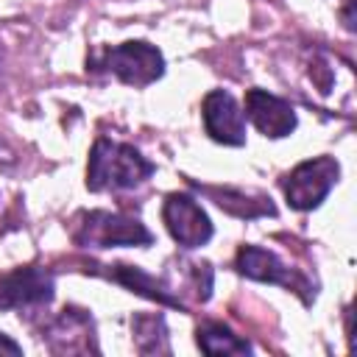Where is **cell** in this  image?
<instances>
[{"label": "cell", "mask_w": 357, "mask_h": 357, "mask_svg": "<svg viewBox=\"0 0 357 357\" xmlns=\"http://www.w3.org/2000/svg\"><path fill=\"white\" fill-rule=\"evenodd\" d=\"M153 173V162H148L134 145L114 142L109 137H98L89 151L86 165V190H134Z\"/></svg>", "instance_id": "obj_1"}, {"label": "cell", "mask_w": 357, "mask_h": 357, "mask_svg": "<svg viewBox=\"0 0 357 357\" xmlns=\"http://www.w3.org/2000/svg\"><path fill=\"white\" fill-rule=\"evenodd\" d=\"M73 240L81 248H114V245H151L153 234L137 218L92 209L78 218L73 229Z\"/></svg>", "instance_id": "obj_2"}, {"label": "cell", "mask_w": 357, "mask_h": 357, "mask_svg": "<svg viewBox=\"0 0 357 357\" xmlns=\"http://www.w3.org/2000/svg\"><path fill=\"white\" fill-rule=\"evenodd\" d=\"M337 176H340V165L332 156H315L296 165L282 178V190L293 209L310 212L329 195V190L337 184Z\"/></svg>", "instance_id": "obj_3"}, {"label": "cell", "mask_w": 357, "mask_h": 357, "mask_svg": "<svg viewBox=\"0 0 357 357\" xmlns=\"http://www.w3.org/2000/svg\"><path fill=\"white\" fill-rule=\"evenodd\" d=\"M103 67L123 84L128 86H148L153 81L162 78L165 73V56L156 45L142 42V39H131L123 45H114L103 53Z\"/></svg>", "instance_id": "obj_4"}, {"label": "cell", "mask_w": 357, "mask_h": 357, "mask_svg": "<svg viewBox=\"0 0 357 357\" xmlns=\"http://www.w3.org/2000/svg\"><path fill=\"white\" fill-rule=\"evenodd\" d=\"M56 293V279L47 268L25 265L0 276V310L47 307Z\"/></svg>", "instance_id": "obj_5"}, {"label": "cell", "mask_w": 357, "mask_h": 357, "mask_svg": "<svg viewBox=\"0 0 357 357\" xmlns=\"http://www.w3.org/2000/svg\"><path fill=\"white\" fill-rule=\"evenodd\" d=\"M162 220L170 231V237L181 248H198L206 245L215 234L209 215L201 209V204L187 192H170L162 204Z\"/></svg>", "instance_id": "obj_6"}, {"label": "cell", "mask_w": 357, "mask_h": 357, "mask_svg": "<svg viewBox=\"0 0 357 357\" xmlns=\"http://www.w3.org/2000/svg\"><path fill=\"white\" fill-rule=\"evenodd\" d=\"M234 268L237 273H243L245 279H254V282H268V284H282L293 293L301 296L304 304H310V282L287 268L273 251L268 248H259V245H240L237 257H234Z\"/></svg>", "instance_id": "obj_7"}, {"label": "cell", "mask_w": 357, "mask_h": 357, "mask_svg": "<svg viewBox=\"0 0 357 357\" xmlns=\"http://www.w3.org/2000/svg\"><path fill=\"white\" fill-rule=\"evenodd\" d=\"M201 117L209 139L231 148L245 145V114L226 89H212L204 95Z\"/></svg>", "instance_id": "obj_8"}, {"label": "cell", "mask_w": 357, "mask_h": 357, "mask_svg": "<svg viewBox=\"0 0 357 357\" xmlns=\"http://www.w3.org/2000/svg\"><path fill=\"white\" fill-rule=\"evenodd\" d=\"M47 349L53 354H86L100 351L95 343V324L86 310L64 307L45 329Z\"/></svg>", "instance_id": "obj_9"}, {"label": "cell", "mask_w": 357, "mask_h": 357, "mask_svg": "<svg viewBox=\"0 0 357 357\" xmlns=\"http://www.w3.org/2000/svg\"><path fill=\"white\" fill-rule=\"evenodd\" d=\"M243 114L254 123V128L262 137H271V139H282V137L293 134L296 123H298L293 106L284 98H276L259 86L245 92V112Z\"/></svg>", "instance_id": "obj_10"}, {"label": "cell", "mask_w": 357, "mask_h": 357, "mask_svg": "<svg viewBox=\"0 0 357 357\" xmlns=\"http://www.w3.org/2000/svg\"><path fill=\"white\" fill-rule=\"evenodd\" d=\"M89 271L98 273V276H106V279H112V282H117V284H123L126 290H131V293H137V296H145V298L159 301V304H165V307L187 310V304L176 296L173 284H167V282H162V279L145 273L139 265H123V262H117V265H89Z\"/></svg>", "instance_id": "obj_11"}, {"label": "cell", "mask_w": 357, "mask_h": 357, "mask_svg": "<svg viewBox=\"0 0 357 357\" xmlns=\"http://www.w3.org/2000/svg\"><path fill=\"white\" fill-rule=\"evenodd\" d=\"M201 192H206L223 212L234 215V218H259V215H276V206L271 204V198L257 195L254 201L243 192V190H229V187H201Z\"/></svg>", "instance_id": "obj_12"}, {"label": "cell", "mask_w": 357, "mask_h": 357, "mask_svg": "<svg viewBox=\"0 0 357 357\" xmlns=\"http://www.w3.org/2000/svg\"><path fill=\"white\" fill-rule=\"evenodd\" d=\"M195 343L204 354H251V343L240 335H234L226 324L206 321L195 332Z\"/></svg>", "instance_id": "obj_13"}, {"label": "cell", "mask_w": 357, "mask_h": 357, "mask_svg": "<svg viewBox=\"0 0 357 357\" xmlns=\"http://www.w3.org/2000/svg\"><path fill=\"white\" fill-rule=\"evenodd\" d=\"M134 340L139 354H170L167 343V324L165 315H137L134 321Z\"/></svg>", "instance_id": "obj_14"}, {"label": "cell", "mask_w": 357, "mask_h": 357, "mask_svg": "<svg viewBox=\"0 0 357 357\" xmlns=\"http://www.w3.org/2000/svg\"><path fill=\"white\" fill-rule=\"evenodd\" d=\"M0 354H14V357H17V354H22V346H20V343H14L8 335H3V332H0Z\"/></svg>", "instance_id": "obj_15"}, {"label": "cell", "mask_w": 357, "mask_h": 357, "mask_svg": "<svg viewBox=\"0 0 357 357\" xmlns=\"http://www.w3.org/2000/svg\"><path fill=\"white\" fill-rule=\"evenodd\" d=\"M0 59H3V53H0Z\"/></svg>", "instance_id": "obj_16"}]
</instances>
